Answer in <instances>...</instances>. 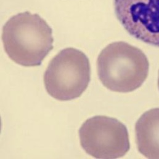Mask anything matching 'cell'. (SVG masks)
<instances>
[{
    "mask_svg": "<svg viewBox=\"0 0 159 159\" xmlns=\"http://www.w3.org/2000/svg\"><path fill=\"white\" fill-rule=\"evenodd\" d=\"M2 40L10 59L26 67L41 65L53 49L51 28L38 14L30 12L8 20L2 28Z\"/></svg>",
    "mask_w": 159,
    "mask_h": 159,
    "instance_id": "cell-1",
    "label": "cell"
},
{
    "mask_svg": "<svg viewBox=\"0 0 159 159\" xmlns=\"http://www.w3.org/2000/svg\"><path fill=\"white\" fill-rule=\"evenodd\" d=\"M149 71V63L144 53L123 41L108 44L97 60L99 79L113 92L128 93L136 90L147 79Z\"/></svg>",
    "mask_w": 159,
    "mask_h": 159,
    "instance_id": "cell-2",
    "label": "cell"
},
{
    "mask_svg": "<svg viewBox=\"0 0 159 159\" xmlns=\"http://www.w3.org/2000/svg\"><path fill=\"white\" fill-rule=\"evenodd\" d=\"M91 78L88 58L79 50L69 48L50 61L43 76L48 93L59 101L80 97L87 89Z\"/></svg>",
    "mask_w": 159,
    "mask_h": 159,
    "instance_id": "cell-3",
    "label": "cell"
},
{
    "mask_svg": "<svg viewBox=\"0 0 159 159\" xmlns=\"http://www.w3.org/2000/svg\"><path fill=\"white\" fill-rule=\"evenodd\" d=\"M84 151L96 159H118L130 149L126 126L118 120L105 116L87 119L79 131Z\"/></svg>",
    "mask_w": 159,
    "mask_h": 159,
    "instance_id": "cell-4",
    "label": "cell"
},
{
    "mask_svg": "<svg viewBox=\"0 0 159 159\" xmlns=\"http://www.w3.org/2000/svg\"><path fill=\"white\" fill-rule=\"evenodd\" d=\"M114 9L130 35L159 48V0H114Z\"/></svg>",
    "mask_w": 159,
    "mask_h": 159,
    "instance_id": "cell-5",
    "label": "cell"
},
{
    "mask_svg": "<svg viewBox=\"0 0 159 159\" xmlns=\"http://www.w3.org/2000/svg\"><path fill=\"white\" fill-rule=\"evenodd\" d=\"M139 152L148 159H159V108L145 112L135 125Z\"/></svg>",
    "mask_w": 159,
    "mask_h": 159,
    "instance_id": "cell-6",
    "label": "cell"
},
{
    "mask_svg": "<svg viewBox=\"0 0 159 159\" xmlns=\"http://www.w3.org/2000/svg\"><path fill=\"white\" fill-rule=\"evenodd\" d=\"M158 87L159 89V76H158Z\"/></svg>",
    "mask_w": 159,
    "mask_h": 159,
    "instance_id": "cell-7",
    "label": "cell"
}]
</instances>
